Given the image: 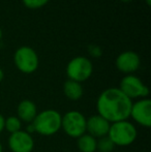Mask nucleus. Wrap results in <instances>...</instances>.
<instances>
[{
  "instance_id": "1",
  "label": "nucleus",
  "mask_w": 151,
  "mask_h": 152,
  "mask_svg": "<svg viewBox=\"0 0 151 152\" xmlns=\"http://www.w3.org/2000/svg\"><path fill=\"white\" fill-rule=\"evenodd\" d=\"M133 102L119 88H108L99 94L96 109L99 116L110 123L126 120L131 114Z\"/></svg>"
},
{
  "instance_id": "2",
  "label": "nucleus",
  "mask_w": 151,
  "mask_h": 152,
  "mask_svg": "<svg viewBox=\"0 0 151 152\" xmlns=\"http://www.w3.org/2000/svg\"><path fill=\"white\" fill-rule=\"evenodd\" d=\"M62 115L56 110L48 109L38 113L32 124L35 132L42 136H53L58 132L61 128Z\"/></svg>"
},
{
  "instance_id": "3",
  "label": "nucleus",
  "mask_w": 151,
  "mask_h": 152,
  "mask_svg": "<svg viewBox=\"0 0 151 152\" xmlns=\"http://www.w3.org/2000/svg\"><path fill=\"white\" fill-rule=\"evenodd\" d=\"M138 132L136 126L131 122L122 120L114 122L110 125L108 137L111 139L115 146H128L136 141Z\"/></svg>"
},
{
  "instance_id": "4",
  "label": "nucleus",
  "mask_w": 151,
  "mask_h": 152,
  "mask_svg": "<svg viewBox=\"0 0 151 152\" xmlns=\"http://www.w3.org/2000/svg\"><path fill=\"white\" fill-rule=\"evenodd\" d=\"M14 62L16 67L23 74H32L39 64L37 53L28 46L20 47L15 52Z\"/></svg>"
},
{
  "instance_id": "5",
  "label": "nucleus",
  "mask_w": 151,
  "mask_h": 152,
  "mask_svg": "<svg viewBox=\"0 0 151 152\" xmlns=\"http://www.w3.org/2000/svg\"><path fill=\"white\" fill-rule=\"evenodd\" d=\"M93 72L92 62L83 56H77L69 62L66 66V75L69 80L82 83L88 80Z\"/></svg>"
},
{
  "instance_id": "6",
  "label": "nucleus",
  "mask_w": 151,
  "mask_h": 152,
  "mask_svg": "<svg viewBox=\"0 0 151 152\" xmlns=\"http://www.w3.org/2000/svg\"><path fill=\"white\" fill-rule=\"evenodd\" d=\"M61 128L69 137L78 139L86 134V118L78 111H69L62 116Z\"/></svg>"
},
{
  "instance_id": "7",
  "label": "nucleus",
  "mask_w": 151,
  "mask_h": 152,
  "mask_svg": "<svg viewBox=\"0 0 151 152\" xmlns=\"http://www.w3.org/2000/svg\"><path fill=\"white\" fill-rule=\"evenodd\" d=\"M121 91L128 98H146L149 94L148 87L133 75H126L121 80L120 87Z\"/></svg>"
},
{
  "instance_id": "8",
  "label": "nucleus",
  "mask_w": 151,
  "mask_h": 152,
  "mask_svg": "<svg viewBox=\"0 0 151 152\" xmlns=\"http://www.w3.org/2000/svg\"><path fill=\"white\" fill-rule=\"evenodd\" d=\"M129 117L133 119L138 124L144 127H150L151 125V100L149 98H141L131 109Z\"/></svg>"
},
{
  "instance_id": "9",
  "label": "nucleus",
  "mask_w": 151,
  "mask_h": 152,
  "mask_svg": "<svg viewBox=\"0 0 151 152\" xmlns=\"http://www.w3.org/2000/svg\"><path fill=\"white\" fill-rule=\"evenodd\" d=\"M8 146L12 152H31L34 148V140L32 136L25 130H19L10 134Z\"/></svg>"
},
{
  "instance_id": "10",
  "label": "nucleus",
  "mask_w": 151,
  "mask_h": 152,
  "mask_svg": "<svg viewBox=\"0 0 151 152\" xmlns=\"http://www.w3.org/2000/svg\"><path fill=\"white\" fill-rule=\"evenodd\" d=\"M140 57L133 51H125L116 58V67L121 72L131 75L140 67Z\"/></svg>"
},
{
  "instance_id": "11",
  "label": "nucleus",
  "mask_w": 151,
  "mask_h": 152,
  "mask_svg": "<svg viewBox=\"0 0 151 152\" xmlns=\"http://www.w3.org/2000/svg\"><path fill=\"white\" fill-rule=\"evenodd\" d=\"M110 125L111 123L98 114L90 116L88 119H86V132H88V134L95 139L108 136Z\"/></svg>"
},
{
  "instance_id": "12",
  "label": "nucleus",
  "mask_w": 151,
  "mask_h": 152,
  "mask_svg": "<svg viewBox=\"0 0 151 152\" xmlns=\"http://www.w3.org/2000/svg\"><path fill=\"white\" fill-rule=\"evenodd\" d=\"M17 113H18V118L20 120L31 123L36 117L37 109L32 100L24 99L19 104Z\"/></svg>"
},
{
  "instance_id": "13",
  "label": "nucleus",
  "mask_w": 151,
  "mask_h": 152,
  "mask_svg": "<svg viewBox=\"0 0 151 152\" xmlns=\"http://www.w3.org/2000/svg\"><path fill=\"white\" fill-rule=\"evenodd\" d=\"M64 95L71 100H78L83 95V87L81 83L73 80H67L63 85Z\"/></svg>"
},
{
  "instance_id": "14",
  "label": "nucleus",
  "mask_w": 151,
  "mask_h": 152,
  "mask_svg": "<svg viewBox=\"0 0 151 152\" xmlns=\"http://www.w3.org/2000/svg\"><path fill=\"white\" fill-rule=\"evenodd\" d=\"M78 148L81 152L96 151V139L88 134H84L78 138Z\"/></svg>"
},
{
  "instance_id": "15",
  "label": "nucleus",
  "mask_w": 151,
  "mask_h": 152,
  "mask_svg": "<svg viewBox=\"0 0 151 152\" xmlns=\"http://www.w3.org/2000/svg\"><path fill=\"white\" fill-rule=\"evenodd\" d=\"M21 120L17 116H9L4 120V129L10 134L21 130Z\"/></svg>"
},
{
  "instance_id": "16",
  "label": "nucleus",
  "mask_w": 151,
  "mask_h": 152,
  "mask_svg": "<svg viewBox=\"0 0 151 152\" xmlns=\"http://www.w3.org/2000/svg\"><path fill=\"white\" fill-rule=\"evenodd\" d=\"M114 143L112 142L111 139L108 136L99 138L98 141H96V150L99 152H112L114 150Z\"/></svg>"
},
{
  "instance_id": "17",
  "label": "nucleus",
  "mask_w": 151,
  "mask_h": 152,
  "mask_svg": "<svg viewBox=\"0 0 151 152\" xmlns=\"http://www.w3.org/2000/svg\"><path fill=\"white\" fill-rule=\"evenodd\" d=\"M22 2L27 8L37 10V8H42V6L46 5L49 0H22Z\"/></svg>"
},
{
  "instance_id": "18",
  "label": "nucleus",
  "mask_w": 151,
  "mask_h": 152,
  "mask_svg": "<svg viewBox=\"0 0 151 152\" xmlns=\"http://www.w3.org/2000/svg\"><path fill=\"white\" fill-rule=\"evenodd\" d=\"M90 53H91V55H93L94 57H98L99 55L101 54V49H99L98 47L93 46V47H91V48H90Z\"/></svg>"
},
{
  "instance_id": "19",
  "label": "nucleus",
  "mask_w": 151,
  "mask_h": 152,
  "mask_svg": "<svg viewBox=\"0 0 151 152\" xmlns=\"http://www.w3.org/2000/svg\"><path fill=\"white\" fill-rule=\"evenodd\" d=\"M4 120H5V118L0 114V134H1L4 129Z\"/></svg>"
},
{
  "instance_id": "20",
  "label": "nucleus",
  "mask_w": 151,
  "mask_h": 152,
  "mask_svg": "<svg viewBox=\"0 0 151 152\" xmlns=\"http://www.w3.org/2000/svg\"><path fill=\"white\" fill-rule=\"evenodd\" d=\"M26 132H28V134H32V132H35V129H34V126H33V124H32V122H31L30 124H29L28 126H27V130H26Z\"/></svg>"
},
{
  "instance_id": "21",
  "label": "nucleus",
  "mask_w": 151,
  "mask_h": 152,
  "mask_svg": "<svg viewBox=\"0 0 151 152\" xmlns=\"http://www.w3.org/2000/svg\"><path fill=\"white\" fill-rule=\"evenodd\" d=\"M3 78H4V72L2 70V68H0V82L3 80Z\"/></svg>"
},
{
  "instance_id": "22",
  "label": "nucleus",
  "mask_w": 151,
  "mask_h": 152,
  "mask_svg": "<svg viewBox=\"0 0 151 152\" xmlns=\"http://www.w3.org/2000/svg\"><path fill=\"white\" fill-rule=\"evenodd\" d=\"M145 1H146V3H147L148 6L151 5V0H145Z\"/></svg>"
},
{
  "instance_id": "23",
  "label": "nucleus",
  "mask_w": 151,
  "mask_h": 152,
  "mask_svg": "<svg viewBox=\"0 0 151 152\" xmlns=\"http://www.w3.org/2000/svg\"><path fill=\"white\" fill-rule=\"evenodd\" d=\"M1 38H2V30H1V28H0V40H1Z\"/></svg>"
},
{
  "instance_id": "24",
  "label": "nucleus",
  "mask_w": 151,
  "mask_h": 152,
  "mask_svg": "<svg viewBox=\"0 0 151 152\" xmlns=\"http://www.w3.org/2000/svg\"><path fill=\"white\" fill-rule=\"evenodd\" d=\"M120 1H122V2H129V1H131V0H120Z\"/></svg>"
},
{
  "instance_id": "25",
  "label": "nucleus",
  "mask_w": 151,
  "mask_h": 152,
  "mask_svg": "<svg viewBox=\"0 0 151 152\" xmlns=\"http://www.w3.org/2000/svg\"><path fill=\"white\" fill-rule=\"evenodd\" d=\"M0 152H2V145H1V143H0Z\"/></svg>"
}]
</instances>
